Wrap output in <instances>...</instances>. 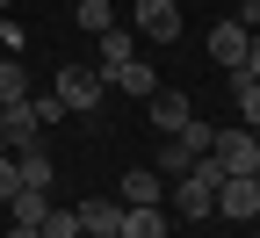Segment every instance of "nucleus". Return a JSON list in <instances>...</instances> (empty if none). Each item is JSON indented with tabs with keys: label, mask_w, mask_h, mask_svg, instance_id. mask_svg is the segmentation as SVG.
<instances>
[{
	"label": "nucleus",
	"mask_w": 260,
	"mask_h": 238,
	"mask_svg": "<svg viewBox=\"0 0 260 238\" xmlns=\"http://www.w3.org/2000/svg\"><path fill=\"white\" fill-rule=\"evenodd\" d=\"M217 188H224V166L203 152V159L188 166V174H174V188H167V195H174V210L195 224V217H210V210H217Z\"/></svg>",
	"instance_id": "f257e3e1"
},
{
	"label": "nucleus",
	"mask_w": 260,
	"mask_h": 238,
	"mask_svg": "<svg viewBox=\"0 0 260 238\" xmlns=\"http://www.w3.org/2000/svg\"><path fill=\"white\" fill-rule=\"evenodd\" d=\"M51 94L65 101V116H94V109H102V94H109V80L94 73V65H65Z\"/></svg>",
	"instance_id": "f03ea898"
},
{
	"label": "nucleus",
	"mask_w": 260,
	"mask_h": 238,
	"mask_svg": "<svg viewBox=\"0 0 260 238\" xmlns=\"http://www.w3.org/2000/svg\"><path fill=\"white\" fill-rule=\"evenodd\" d=\"M210 159L224 166V174H260V130H217L210 138Z\"/></svg>",
	"instance_id": "7ed1b4c3"
},
{
	"label": "nucleus",
	"mask_w": 260,
	"mask_h": 238,
	"mask_svg": "<svg viewBox=\"0 0 260 238\" xmlns=\"http://www.w3.org/2000/svg\"><path fill=\"white\" fill-rule=\"evenodd\" d=\"M210 138H217L210 123H188V130H174V138L159 145V174H167V181H174V174H188V166L210 152Z\"/></svg>",
	"instance_id": "20e7f679"
},
{
	"label": "nucleus",
	"mask_w": 260,
	"mask_h": 238,
	"mask_svg": "<svg viewBox=\"0 0 260 238\" xmlns=\"http://www.w3.org/2000/svg\"><path fill=\"white\" fill-rule=\"evenodd\" d=\"M130 29L152 44H174L181 37V0H130Z\"/></svg>",
	"instance_id": "39448f33"
},
{
	"label": "nucleus",
	"mask_w": 260,
	"mask_h": 238,
	"mask_svg": "<svg viewBox=\"0 0 260 238\" xmlns=\"http://www.w3.org/2000/svg\"><path fill=\"white\" fill-rule=\"evenodd\" d=\"M217 217L253 224V217H260V181H253V174H224V188H217Z\"/></svg>",
	"instance_id": "423d86ee"
},
{
	"label": "nucleus",
	"mask_w": 260,
	"mask_h": 238,
	"mask_svg": "<svg viewBox=\"0 0 260 238\" xmlns=\"http://www.w3.org/2000/svg\"><path fill=\"white\" fill-rule=\"evenodd\" d=\"M0 138H8V152H29L44 138V109L37 101H15V109H0Z\"/></svg>",
	"instance_id": "0eeeda50"
},
{
	"label": "nucleus",
	"mask_w": 260,
	"mask_h": 238,
	"mask_svg": "<svg viewBox=\"0 0 260 238\" xmlns=\"http://www.w3.org/2000/svg\"><path fill=\"white\" fill-rule=\"evenodd\" d=\"M246 44H253V29H246L239 15H232V22H217V29H210V58L224 65V73H246Z\"/></svg>",
	"instance_id": "6e6552de"
},
{
	"label": "nucleus",
	"mask_w": 260,
	"mask_h": 238,
	"mask_svg": "<svg viewBox=\"0 0 260 238\" xmlns=\"http://www.w3.org/2000/svg\"><path fill=\"white\" fill-rule=\"evenodd\" d=\"M145 109H152V123L167 130V138H174V130H188V123H195V109H188V94H174V87H159V94L145 101Z\"/></svg>",
	"instance_id": "1a4fd4ad"
},
{
	"label": "nucleus",
	"mask_w": 260,
	"mask_h": 238,
	"mask_svg": "<svg viewBox=\"0 0 260 238\" xmlns=\"http://www.w3.org/2000/svg\"><path fill=\"white\" fill-rule=\"evenodd\" d=\"M109 87L130 94V101H152V94H159V73H152L145 58H130V65H116V73H109Z\"/></svg>",
	"instance_id": "9d476101"
},
{
	"label": "nucleus",
	"mask_w": 260,
	"mask_h": 238,
	"mask_svg": "<svg viewBox=\"0 0 260 238\" xmlns=\"http://www.w3.org/2000/svg\"><path fill=\"white\" fill-rule=\"evenodd\" d=\"M80 238H123V202H80Z\"/></svg>",
	"instance_id": "9b49d317"
},
{
	"label": "nucleus",
	"mask_w": 260,
	"mask_h": 238,
	"mask_svg": "<svg viewBox=\"0 0 260 238\" xmlns=\"http://www.w3.org/2000/svg\"><path fill=\"white\" fill-rule=\"evenodd\" d=\"M123 238H167V210L159 202H130L123 210Z\"/></svg>",
	"instance_id": "f8f14e48"
},
{
	"label": "nucleus",
	"mask_w": 260,
	"mask_h": 238,
	"mask_svg": "<svg viewBox=\"0 0 260 238\" xmlns=\"http://www.w3.org/2000/svg\"><path fill=\"white\" fill-rule=\"evenodd\" d=\"M15 166H22V188H51V181H58V166H51V152H44V145L15 152Z\"/></svg>",
	"instance_id": "ddd939ff"
},
{
	"label": "nucleus",
	"mask_w": 260,
	"mask_h": 238,
	"mask_svg": "<svg viewBox=\"0 0 260 238\" xmlns=\"http://www.w3.org/2000/svg\"><path fill=\"white\" fill-rule=\"evenodd\" d=\"M94 44H102V58H94V73H116V65H130V29H102V37H94Z\"/></svg>",
	"instance_id": "4468645a"
},
{
	"label": "nucleus",
	"mask_w": 260,
	"mask_h": 238,
	"mask_svg": "<svg viewBox=\"0 0 260 238\" xmlns=\"http://www.w3.org/2000/svg\"><path fill=\"white\" fill-rule=\"evenodd\" d=\"M130 202H167V174H159V166L152 174H123V210Z\"/></svg>",
	"instance_id": "2eb2a0df"
},
{
	"label": "nucleus",
	"mask_w": 260,
	"mask_h": 238,
	"mask_svg": "<svg viewBox=\"0 0 260 238\" xmlns=\"http://www.w3.org/2000/svg\"><path fill=\"white\" fill-rule=\"evenodd\" d=\"M232 101H239V123L260 130V80L253 73H232Z\"/></svg>",
	"instance_id": "dca6fc26"
},
{
	"label": "nucleus",
	"mask_w": 260,
	"mask_h": 238,
	"mask_svg": "<svg viewBox=\"0 0 260 238\" xmlns=\"http://www.w3.org/2000/svg\"><path fill=\"white\" fill-rule=\"evenodd\" d=\"M8 210H15V224H44L51 217V188H15Z\"/></svg>",
	"instance_id": "f3484780"
},
{
	"label": "nucleus",
	"mask_w": 260,
	"mask_h": 238,
	"mask_svg": "<svg viewBox=\"0 0 260 238\" xmlns=\"http://www.w3.org/2000/svg\"><path fill=\"white\" fill-rule=\"evenodd\" d=\"M73 22L87 29V37H102V29H116V8L109 0H73Z\"/></svg>",
	"instance_id": "a211bd4d"
},
{
	"label": "nucleus",
	"mask_w": 260,
	"mask_h": 238,
	"mask_svg": "<svg viewBox=\"0 0 260 238\" xmlns=\"http://www.w3.org/2000/svg\"><path fill=\"white\" fill-rule=\"evenodd\" d=\"M15 101H29V73L22 58H0V109H15Z\"/></svg>",
	"instance_id": "6ab92c4d"
},
{
	"label": "nucleus",
	"mask_w": 260,
	"mask_h": 238,
	"mask_svg": "<svg viewBox=\"0 0 260 238\" xmlns=\"http://www.w3.org/2000/svg\"><path fill=\"white\" fill-rule=\"evenodd\" d=\"M44 238H80V210H58V202H51V217L37 224Z\"/></svg>",
	"instance_id": "aec40b11"
},
{
	"label": "nucleus",
	"mask_w": 260,
	"mask_h": 238,
	"mask_svg": "<svg viewBox=\"0 0 260 238\" xmlns=\"http://www.w3.org/2000/svg\"><path fill=\"white\" fill-rule=\"evenodd\" d=\"M15 188H22V166H15V152H0V202H15Z\"/></svg>",
	"instance_id": "412c9836"
},
{
	"label": "nucleus",
	"mask_w": 260,
	"mask_h": 238,
	"mask_svg": "<svg viewBox=\"0 0 260 238\" xmlns=\"http://www.w3.org/2000/svg\"><path fill=\"white\" fill-rule=\"evenodd\" d=\"M246 73L260 80V29H253V44H246Z\"/></svg>",
	"instance_id": "4be33fe9"
},
{
	"label": "nucleus",
	"mask_w": 260,
	"mask_h": 238,
	"mask_svg": "<svg viewBox=\"0 0 260 238\" xmlns=\"http://www.w3.org/2000/svg\"><path fill=\"white\" fill-rule=\"evenodd\" d=\"M239 22H246V29H260V0H246V8H239Z\"/></svg>",
	"instance_id": "5701e85b"
},
{
	"label": "nucleus",
	"mask_w": 260,
	"mask_h": 238,
	"mask_svg": "<svg viewBox=\"0 0 260 238\" xmlns=\"http://www.w3.org/2000/svg\"><path fill=\"white\" fill-rule=\"evenodd\" d=\"M8 238H44V231H37V224H15V231H8Z\"/></svg>",
	"instance_id": "b1692460"
},
{
	"label": "nucleus",
	"mask_w": 260,
	"mask_h": 238,
	"mask_svg": "<svg viewBox=\"0 0 260 238\" xmlns=\"http://www.w3.org/2000/svg\"><path fill=\"white\" fill-rule=\"evenodd\" d=\"M0 15H8V0H0Z\"/></svg>",
	"instance_id": "393cba45"
},
{
	"label": "nucleus",
	"mask_w": 260,
	"mask_h": 238,
	"mask_svg": "<svg viewBox=\"0 0 260 238\" xmlns=\"http://www.w3.org/2000/svg\"><path fill=\"white\" fill-rule=\"evenodd\" d=\"M0 152H8V138H0Z\"/></svg>",
	"instance_id": "a878e982"
},
{
	"label": "nucleus",
	"mask_w": 260,
	"mask_h": 238,
	"mask_svg": "<svg viewBox=\"0 0 260 238\" xmlns=\"http://www.w3.org/2000/svg\"><path fill=\"white\" fill-rule=\"evenodd\" d=\"M253 238H260V231H253Z\"/></svg>",
	"instance_id": "bb28decb"
},
{
	"label": "nucleus",
	"mask_w": 260,
	"mask_h": 238,
	"mask_svg": "<svg viewBox=\"0 0 260 238\" xmlns=\"http://www.w3.org/2000/svg\"><path fill=\"white\" fill-rule=\"evenodd\" d=\"M253 181H260V174H253Z\"/></svg>",
	"instance_id": "cd10ccee"
},
{
	"label": "nucleus",
	"mask_w": 260,
	"mask_h": 238,
	"mask_svg": "<svg viewBox=\"0 0 260 238\" xmlns=\"http://www.w3.org/2000/svg\"><path fill=\"white\" fill-rule=\"evenodd\" d=\"M167 238H174V231H167Z\"/></svg>",
	"instance_id": "c85d7f7f"
}]
</instances>
